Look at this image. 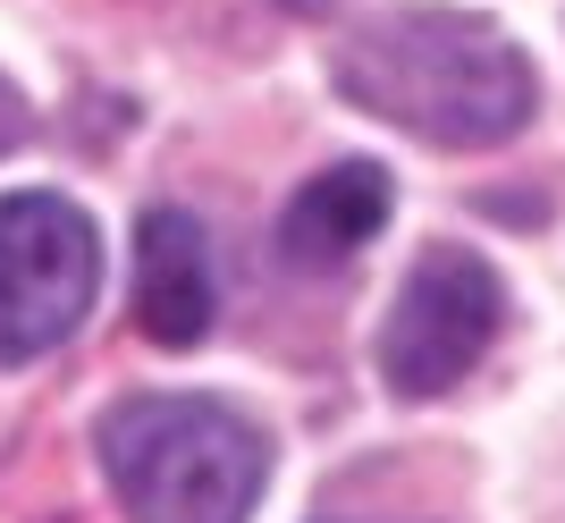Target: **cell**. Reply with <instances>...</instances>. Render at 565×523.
Wrapping results in <instances>:
<instances>
[{"instance_id": "obj_1", "label": "cell", "mask_w": 565, "mask_h": 523, "mask_svg": "<svg viewBox=\"0 0 565 523\" xmlns=\"http://www.w3.org/2000/svg\"><path fill=\"white\" fill-rule=\"evenodd\" d=\"M330 76L354 110H372L423 143H448V152L523 136L532 102H541L523 43L472 9H388L338 43Z\"/></svg>"}, {"instance_id": "obj_2", "label": "cell", "mask_w": 565, "mask_h": 523, "mask_svg": "<svg viewBox=\"0 0 565 523\" xmlns=\"http://www.w3.org/2000/svg\"><path fill=\"white\" fill-rule=\"evenodd\" d=\"M102 473L127 523H254L270 448L220 397H118L102 414Z\"/></svg>"}, {"instance_id": "obj_3", "label": "cell", "mask_w": 565, "mask_h": 523, "mask_svg": "<svg viewBox=\"0 0 565 523\" xmlns=\"http://www.w3.org/2000/svg\"><path fill=\"white\" fill-rule=\"evenodd\" d=\"M102 279V237L68 194H0V363L68 346Z\"/></svg>"}, {"instance_id": "obj_4", "label": "cell", "mask_w": 565, "mask_h": 523, "mask_svg": "<svg viewBox=\"0 0 565 523\" xmlns=\"http://www.w3.org/2000/svg\"><path fill=\"white\" fill-rule=\"evenodd\" d=\"M498 321H507V287L481 254L465 245H430L414 270H405L397 305H388V330H380V372L397 397H448L472 363L490 355Z\"/></svg>"}, {"instance_id": "obj_5", "label": "cell", "mask_w": 565, "mask_h": 523, "mask_svg": "<svg viewBox=\"0 0 565 523\" xmlns=\"http://www.w3.org/2000/svg\"><path fill=\"white\" fill-rule=\"evenodd\" d=\"M220 312V279H212V237L203 220L161 203L136 228V321L152 346H194Z\"/></svg>"}, {"instance_id": "obj_6", "label": "cell", "mask_w": 565, "mask_h": 523, "mask_svg": "<svg viewBox=\"0 0 565 523\" xmlns=\"http://www.w3.org/2000/svg\"><path fill=\"white\" fill-rule=\"evenodd\" d=\"M380 228H388V169L380 161H338V169H321V178H305L296 203L279 212V254L296 262V270H338V262L363 254Z\"/></svg>"}, {"instance_id": "obj_7", "label": "cell", "mask_w": 565, "mask_h": 523, "mask_svg": "<svg viewBox=\"0 0 565 523\" xmlns=\"http://www.w3.org/2000/svg\"><path fill=\"white\" fill-rule=\"evenodd\" d=\"M25 136H34V110H25V94L0 76V152H18Z\"/></svg>"}, {"instance_id": "obj_8", "label": "cell", "mask_w": 565, "mask_h": 523, "mask_svg": "<svg viewBox=\"0 0 565 523\" xmlns=\"http://www.w3.org/2000/svg\"><path fill=\"white\" fill-rule=\"evenodd\" d=\"M287 9H330V0H287Z\"/></svg>"}]
</instances>
